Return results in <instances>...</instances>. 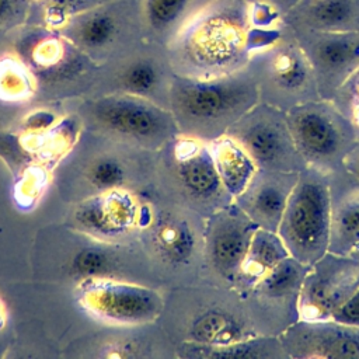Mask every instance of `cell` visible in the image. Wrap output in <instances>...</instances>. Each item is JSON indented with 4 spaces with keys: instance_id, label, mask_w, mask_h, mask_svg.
I'll list each match as a JSON object with an SVG mask.
<instances>
[{
    "instance_id": "obj_13",
    "label": "cell",
    "mask_w": 359,
    "mask_h": 359,
    "mask_svg": "<svg viewBox=\"0 0 359 359\" xmlns=\"http://www.w3.org/2000/svg\"><path fill=\"white\" fill-rule=\"evenodd\" d=\"M297 177L299 172L258 168L234 202L258 227L278 231Z\"/></svg>"
},
{
    "instance_id": "obj_9",
    "label": "cell",
    "mask_w": 359,
    "mask_h": 359,
    "mask_svg": "<svg viewBox=\"0 0 359 359\" xmlns=\"http://www.w3.org/2000/svg\"><path fill=\"white\" fill-rule=\"evenodd\" d=\"M287 31L311 65L320 97L332 100L345 80L359 69V32L290 28Z\"/></svg>"
},
{
    "instance_id": "obj_2",
    "label": "cell",
    "mask_w": 359,
    "mask_h": 359,
    "mask_svg": "<svg viewBox=\"0 0 359 359\" xmlns=\"http://www.w3.org/2000/svg\"><path fill=\"white\" fill-rule=\"evenodd\" d=\"M170 97L175 121L191 136L210 142L259 102L255 77L247 66L217 77L174 76Z\"/></svg>"
},
{
    "instance_id": "obj_32",
    "label": "cell",
    "mask_w": 359,
    "mask_h": 359,
    "mask_svg": "<svg viewBox=\"0 0 359 359\" xmlns=\"http://www.w3.org/2000/svg\"><path fill=\"white\" fill-rule=\"evenodd\" d=\"M102 0H46L45 20L52 27H62L79 13L90 10Z\"/></svg>"
},
{
    "instance_id": "obj_15",
    "label": "cell",
    "mask_w": 359,
    "mask_h": 359,
    "mask_svg": "<svg viewBox=\"0 0 359 359\" xmlns=\"http://www.w3.org/2000/svg\"><path fill=\"white\" fill-rule=\"evenodd\" d=\"M175 157L178 161V177L184 189L201 202L231 201L216 171L209 146L196 139H182L177 143Z\"/></svg>"
},
{
    "instance_id": "obj_18",
    "label": "cell",
    "mask_w": 359,
    "mask_h": 359,
    "mask_svg": "<svg viewBox=\"0 0 359 359\" xmlns=\"http://www.w3.org/2000/svg\"><path fill=\"white\" fill-rule=\"evenodd\" d=\"M209 150L224 189L234 199L250 184L258 170L257 164L244 147L227 133L212 140Z\"/></svg>"
},
{
    "instance_id": "obj_27",
    "label": "cell",
    "mask_w": 359,
    "mask_h": 359,
    "mask_svg": "<svg viewBox=\"0 0 359 359\" xmlns=\"http://www.w3.org/2000/svg\"><path fill=\"white\" fill-rule=\"evenodd\" d=\"M123 88L133 95L143 97L153 91L158 81V70L150 60H136L122 73Z\"/></svg>"
},
{
    "instance_id": "obj_39",
    "label": "cell",
    "mask_w": 359,
    "mask_h": 359,
    "mask_svg": "<svg viewBox=\"0 0 359 359\" xmlns=\"http://www.w3.org/2000/svg\"><path fill=\"white\" fill-rule=\"evenodd\" d=\"M4 321H6V310L0 302V328L4 325Z\"/></svg>"
},
{
    "instance_id": "obj_22",
    "label": "cell",
    "mask_w": 359,
    "mask_h": 359,
    "mask_svg": "<svg viewBox=\"0 0 359 359\" xmlns=\"http://www.w3.org/2000/svg\"><path fill=\"white\" fill-rule=\"evenodd\" d=\"M191 335L195 344L206 346H223L257 337L240 317L222 310H210L198 317Z\"/></svg>"
},
{
    "instance_id": "obj_31",
    "label": "cell",
    "mask_w": 359,
    "mask_h": 359,
    "mask_svg": "<svg viewBox=\"0 0 359 359\" xmlns=\"http://www.w3.org/2000/svg\"><path fill=\"white\" fill-rule=\"evenodd\" d=\"M331 101L359 128V69L345 80Z\"/></svg>"
},
{
    "instance_id": "obj_37",
    "label": "cell",
    "mask_w": 359,
    "mask_h": 359,
    "mask_svg": "<svg viewBox=\"0 0 359 359\" xmlns=\"http://www.w3.org/2000/svg\"><path fill=\"white\" fill-rule=\"evenodd\" d=\"M342 168L359 181V136H358V140H356L355 146L345 156L344 163H342Z\"/></svg>"
},
{
    "instance_id": "obj_14",
    "label": "cell",
    "mask_w": 359,
    "mask_h": 359,
    "mask_svg": "<svg viewBox=\"0 0 359 359\" xmlns=\"http://www.w3.org/2000/svg\"><path fill=\"white\" fill-rule=\"evenodd\" d=\"M330 252L348 255L359 243V181L345 170L330 172Z\"/></svg>"
},
{
    "instance_id": "obj_11",
    "label": "cell",
    "mask_w": 359,
    "mask_h": 359,
    "mask_svg": "<svg viewBox=\"0 0 359 359\" xmlns=\"http://www.w3.org/2000/svg\"><path fill=\"white\" fill-rule=\"evenodd\" d=\"M258 226L234 203L210 219L206 248L213 268L226 279L238 280L241 264Z\"/></svg>"
},
{
    "instance_id": "obj_28",
    "label": "cell",
    "mask_w": 359,
    "mask_h": 359,
    "mask_svg": "<svg viewBox=\"0 0 359 359\" xmlns=\"http://www.w3.org/2000/svg\"><path fill=\"white\" fill-rule=\"evenodd\" d=\"M189 1L191 0H146V18L154 29H168L181 18Z\"/></svg>"
},
{
    "instance_id": "obj_33",
    "label": "cell",
    "mask_w": 359,
    "mask_h": 359,
    "mask_svg": "<svg viewBox=\"0 0 359 359\" xmlns=\"http://www.w3.org/2000/svg\"><path fill=\"white\" fill-rule=\"evenodd\" d=\"M330 320L341 325L359 328V287L334 311Z\"/></svg>"
},
{
    "instance_id": "obj_38",
    "label": "cell",
    "mask_w": 359,
    "mask_h": 359,
    "mask_svg": "<svg viewBox=\"0 0 359 359\" xmlns=\"http://www.w3.org/2000/svg\"><path fill=\"white\" fill-rule=\"evenodd\" d=\"M349 257H352V258H355V259H358L359 261V243L351 250V252L348 254Z\"/></svg>"
},
{
    "instance_id": "obj_26",
    "label": "cell",
    "mask_w": 359,
    "mask_h": 359,
    "mask_svg": "<svg viewBox=\"0 0 359 359\" xmlns=\"http://www.w3.org/2000/svg\"><path fill=\"white\" fill-rule=\"evenodd\" d=\"M35 91V80L25 63L14 56L0 57V100L24 101Z\"/></svg>"
},
{
    "instance_id": "obj_21",
    "label": "cell",
    "mask_w": 359,
    "mask_h": 359,
    "mask_svg": "<svg viewBox=\"0 0 359 359\" xmlns=\"http://www.w3.org/2000/svg\"><path fill=\"white\" fill-rule=\"evenodd\" d=\"M67 41L50 31L34 29L24 39V43L29 45L28 57L39 72L66 73L72 65L76 66L79 63L80 56Z\"/></svg>"
},
{
    "instance_id": "obj_8",
    "label": "cell",
    "mask_w": 359,
    "mask_h": 359,
    "mask_svg": "<svg viewBox=\"0 0 359 359\" xmlns=\"http://www.w3.org/2000/svg\"><path fill=\"white\" fill-rule=\"evenodd\" d=\"M359 287V261L327 252L307 272L297 297V314L306 321H327Z\"/></svg>"
},
{
    "instance_id": "obj_4",
    "label": "cell",
    "mask_w": 359,
    "mask_h": 359,
    "mask_svg": "<svg viewBox=\"0 0 359 359\" xmlns=\"http://www.w3.org/2000/svg\"><path fill=\"white\" fill-rule=\"evenodd\" d=\"M247 67L255 77L261 102L289 111L321 98L311 65L285 25L275 42L250 55Z\"/></svg>"
},
{
    "instance_id": "obj_17",
    "label": "cell",
    "mask_w": 359,
    "mask_h": 359,
    "mask_svg": "<svg viewBox=\"0 0 359 359\" xmlns=\"http://www.w3.org/2000/svg\"><path fill=\"white\" fill-rule=\"evenodd\" d=\"M77 220L93 233L112 237L129 231L137 223L139 208L132 195L119 188L104 191L79 208Z\"/></svg>"
},
{
    "instance_id": "obj_6",
    "label": "cell",
    "mask_w": 359,
    "mask_h": 359,
    "mask_svg": "<svg viewBox=\"0 0 359 359\" xmlns=\"http://www.w3.org/2000/svg\"><path fill=\"white\" fill-rule=\"evenodd\" d=\"M258 168L300 172L307 164L293 142L286 111L265 102L254 105L227 132Z\"/></svg>"
},
{
    "instance_id": "obj_19",
    "label": "cell",
    "mask_w": 359,
    "mask_h": 359,
    "mask_svg": "<svg viewBox=\"0 0 359 359\" xmlns=\"http://www.w3.org/2000/svg\"><path fill=\"white\" fill-rule=\"evenodd\" d=\"M282 238L276 231L258 227L252 234L250 247L241 264L238 280L251 289L273 266L289 257Z\"/></svg>"
},
{
    "instance_id": "obj_12",
    "label": "cell",
    "mask_w": 359,
    "mask_h": 359,
    "mask_svg": "<svg viewBox=\"0 0 359 359\" xmlns=\"http://www.w3.org/2000/svg\"><path fill=\"white\" fill-rule=\"evenodd\" d=\"M289 356L297 358H359V328L331 320L294 324L280 335Z\"/></svg>"
},
{
    "instance_id": "obj_5",
    "label": "cell",
    "mask_w": 359,
    "mask_h": 359,
    "mask_svg": "<svg viewBox=\"0 0 359 359\" xmlns=\"http://www.w3.org/2000/svg\"><path fill=\"white\" fill-rule=\"evenodd\" d=\"M297 151L306 164L327 174L342 170L359 130L331 100H316L286 111Z\"/></svg>"
},
{
    "instance_id": "obj_20",
    "label": "cell",
    "mask_w": 359,
    "mask_h": 359,
    "mask_svg": "<svg viewBox=\"0 0 359 359\" xmlns=\"http://www.w3.org/2000/svg\"><path fill=\"white\" fill-rule=\"evenodd\" d=\"M60 34L80 48L101 49L114 39L116 20L108 10L94 7L70 17L60 27Z\"/></svg>"
},
{
    "instance_id": "obj_23",
    "label": "cell",
    "mask_w": 359,
    "mask_h": 359,
    "mask_svg": "<svg viewBox=\"0 0 359 359\" xmlns=\"http://www.w3.org/2000/svg\"><path fill=\"white\" fill-rule=\"evenodd\" d=\"M153 244L158 254L170 262H185L194 252L192 227L178 216L164 215L153 226Z\"/></svg>"
},
{
    "instance_id": "obj_24",
    "label": "cell",
    "mask_w": 359,
    "mask_h": 359,
    "mask_svg": "<svg viewBox=\"0 0 359 359\" xmlns=\"http://www.w3.org/2000/svg\"><path fill=\"white\" fill-rule=\"evenodd\" d=\"M311 265L302 264L292 255L282 259L276 266H273L262 279H259L252 287V293L262 299L264 302L272 300H286L293 294L299 297L302 283L310 271Z\"/></svg>"
},
{
    "instance_id": "obj_16",
    "label": "cell",
    "mask_w": 359,
    "mask_h": 359,
    "mask_svg": "<svg viewBox=\"0 0 359 359\" xmlns=\"http://www.w3.org/2000/svg\"><path fill=\"white\" fill-rule=\"evenodd\" d=\"M282 24L290 29L359 32V0H299Z\"/></svg>"
},
{
    "instance_id": "obj_35",
    "label": "cell",
    "mask_w": 359,
    "mask_h": 359,
    "mask_svg": "<svg viewBox=\"0 0 359 359\" xmlns=\"http://www.w3.org/2000/svg\"><path fill=\"white\" fill-rule=\"evenodd\" d=\"M45 180L46 178H45V175L42 174L41 170H32V171L27 172V175L22 178V181L29 184V188H24V189L17 191L18 201L21 203L29 205L38 196V194L42 191Z\"/></svg>"
},
{
    "instance_id": "obj_34",
    "label": "cell",
    "mask_w": 359,
    "mask_h": 359,
    "mask_svg": "<svg viewBox=\"0 0 359 359\" xmlns=\"http://www.w3.org/2000/svg\"><path fill=\"white\" fill-rule=\"evenodd\" d=\"M31 0H0V27H13L21 22Z\"/></svg>"
},
{
    "instance_id": "obj_30",
    "label": "cell",
    "mask_w": 359,
    "mask_h": 359,
    "mask_svg": "<svg viewBox=\"0 0 359 359\" xmlns=\"http://www.w3.org/2000/svg\"><path fill=\"white\" fill-rule=\"evenodd\" d=\"M88 180L101 192L118 189L125 180V170L114 157H100L90 167Z\"/></svg>"
},
{
    "instance_id": "obj_3",
    "label": "cell",
    "mask_w": 359,
    "mask_h": 359,
    "mask_svg": "<svg viewBox=\"0 0 359 359\" xmlns=\"http://www.w3.org/2000/svg\"><path fill=\"white\" fill-rule=\"evenodd\" d=\"M276 233L302 264L313 265L328 252L331 194L327 172L310 165L299 172Z\"/></svg>"
},
{
    "instance_id": "obj_25",
    "label": "cell",
    "mask_w": 359,
    "mask_h": 359,
    "mask_svg": "<svg viewBox=\"0 0 359 359\" xmlns=\"http://www.w3.org/2000/svg\"><path fill=\"white\" fill-rule=\"evenodd\" d=\"M194 352L185 353L187 356L199 358H287L282 342L276 337H252L240 342L223 346H206L195 344Z\"/></svg>"
},
{
    "instance_id": "obj_10",
    "label": "cell",
    "mask_w": 359,
    "mask_h": 359,
    "mask_svg": "<svg viewBox=\"0 0 359 359\" xmlns=\"http://www.w3.org/2000/svg\"><path fill=\"white\" fill-rule=\"evenodd\" d=\"M90 112L105 129L143 143L161 142L172 133L177 123L168 111L133 94L100 98Z\"/></svg>"
},
{
    "instance_id": "obj_29",
    "label": "cell",
    "mask_w": 359,
    "mask_h": 359,
    "mask_svg": "<svg viewBox=\"0 0 359 359\" xmlns=\"http://www.w3.org/2000/svg\"><path fill=\"white\" fill-rule=\"evenodd\" d=\"M114 258L112 254L100 247H87L76 255L73 269L84 279L107 276L114 268Z\"/></svg>"
},
{
    "instance_id": "obj_7",
    "label": "cell",
    "mask_w": 359,
    "mask_h": 359,
    "mask_svg": "<svg viewBox=\"0 0 359 359\" xmlns=\"http://www.w3.org/2000/svg\"><path fill=\"white\" fill-rule=\"evenodd\" d=\"M79 303L95 318L118 325L150 323L161 309V299L154 290L107 276L84 279Z\"/></svg>"
},
{
    "instance_id": "obj_36",
    "label": "cell",
    "mask_w": 359,
    "mask_h": 359,
    "mask_svg": "<svg viewBox=\"0 0 359 359\" xmlns=\"http://www.w3.org/2000/svg\"><path fill=\"white\" fill-rule=\"evenodd\" d=\"M248 4L262 6L276 14L279 18H283L285 14L299 1V0H247Z\"/></svg>"
},
{
    "instance_id": "obj_1",
    "label": "cell",
    "mask_w": 359,
    "mask_h": 359,
    "mask_svg": "<svg viewBox=\"0 0 359 359\" xmlns=\"http://www.w3.org/2000/svg\"><path fill=\"white\" fill-rule=\"evenodd\" d=\"M250 27L247 0H212L206 4L177 41L188 76L217 77L247 66Z\"/></svg>"
}]
</instances>
